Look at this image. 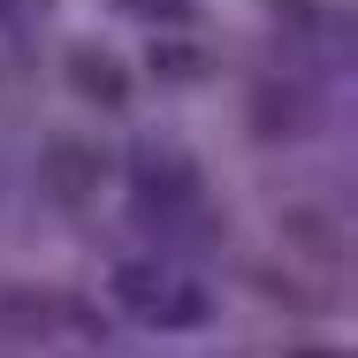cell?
<instances>
[{
  "instance_id": "obj_8",
  "label": "cell",
  "mask_w": 358,
  "mask_h": 358,
  "mask_svg": "<svg viewBox=\"0 0 358 358\" xmlns=\"http://www.w3.org/2000/svg\"><path fill=\"white\" fill-rule=\"evenodd\" d=\"M297 358H343V351H320V343H305V351H297Z\"/></svg>"
},
{
  "instance_id": "obj_3",
  "label": "cell",
  "mask_w": 358,
  "mask_h": 358,
  "mask_svg": "<svg viewBox=\"0 0 358 358\" xmlns=\"http://www.w3.org/2000/svg\"><path fill=\"white\" fill-rule=\"evenodd\" d=\"M38 191H46L54 206H84V199L99 191V152L84 138H54L46 160H38Z\"/></svg>"
},
{
  "instance_id": "obj_1",
  "label": "cell",
  "mask_w": 358,
  "mask_h": 358,
  "mask_svg": "<svg viewBox=\"0 0 358 358\" xmlns=\"http://www.w3.org/2000/svg\"><path fill=\"white\" fill-rule=\"evenodd\" d=\"M130 199H138V214L160 229V236H176V244H214V214H206V199H199V168L176 152V145H138L130 152Z\"/></svg>"
},
{
  "instance_id": "obj_7",
  "label": "cell",
  "mask_w": 358,
  "mask_h": 358,
  "mask_svg": "<svg viewBox=\"0 0 358 358\" xmlns=\"http://www.w3.org/2000/svg\"><path fill=\"white\" fill-rule=\"evenodd\" d=\"M122 15H145V23H183L191 15V0H115Z\"/></svg>"
},
{
  "instance_id": "obj_2",
  "label": "cell",
  "mask_w": 358,
  "mask_h": 358,
  "mask_svg": "<svg viewBox=\"0 0 358 358\" xmlns=\"http://www.w3.org/2000/svg\"><path fill=\"white\" fill-rule=\"evenodd\" d=\"M115 305H122L138 328H206V320H214V297L191 282L183 267H168V259L115 267Z\"/></svg>"
},
{
  "instance_id": "obj_4",
  "label": "cell",
  "mask_w": 358,
  "mask_h": 358,
  "mask_svg": "<svg viewBox=\"0 0 358 358\" xmlns=\"http://www.w3.org/2000/svg\"><path fill=\"white\" fill-rule=\"evenodd\" d=\"M320 115H313V92H297V84H267L259 99H252V130L259 138H305Z\"/></svg>"
},
{
  "instance_id": "obj_5",
  "label": "cell",
  "mask_w": 358,
  "mask_h": 358,
  "mask_svg": "<svg viewBox=\"0 0 358 358\" xmlns=\"http://www.w3.org/2000/svg\"><path fill=\"white\" fill-rule=\"evenodd\" d=\"M69 84H76V92H92L99 107H122V99H130V76L115 69V62H107L99 46H76V62H69Z\"/></svg>"
},
{
  "instance_id": "obj_6",
  "label": "cell",
  "mask_w": 358,
  "mask_h": 358,
  "mask_svg": "<svg viewBox=\"0 0 358 358\" xmlns=\"http://www.w3.org/2000/svg\"><path fill=\"white\" fill-rule=\"evenodd\" d=\"M152 76H168V84H191V76H206V46H191V38H168V46H152Z\"/></svg>"
}]
</instances>
